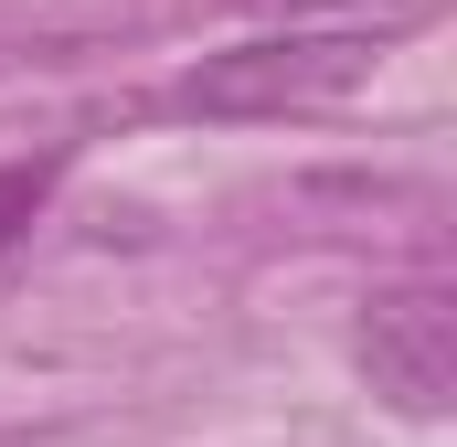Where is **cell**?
<instances>
[{"label":"cell","instance_id":"cell-1","mask_svg":"<svg viewBox=\"0 0 457 447\" xmlns=\"http://www.w3.org/2000/svg\"><path fill=\"white\" fill-rule=\"evenodd\" d=\"M372 75V32H277V43H245V54H203L170 117H287V107H330Z\"/></svg>","mask_w":457,"mask_h":447},{"label":"cell","instance_id":"cell-2","mask_svg":"<svg viewBox=\"0 0 457 447\" xmlns=\"http://www.w3.org/2000/svg\"><path fill=\"white\" fill-rule=\"evenodd\" d=\"M361 373H372L383 405L436 416L447 384H457V309H447V288H383V299L361 309Z\"/></svg>","mask_w":457,"mask_h":447},{"label":"cell","instance_id":"cell-3","mask_svg":"<svg viewBox=\"0 0 457 447\" xmlns=\"http://www.w3.org/2000/svg\"><path fill=\"white\" fill-rule=\"evenodd\" d=\"M54 181H64V160L43 149V160H0V256L43 224V203H54Z\"/></svg>","mask_w":457,"mask_h":447}]
</instances>
